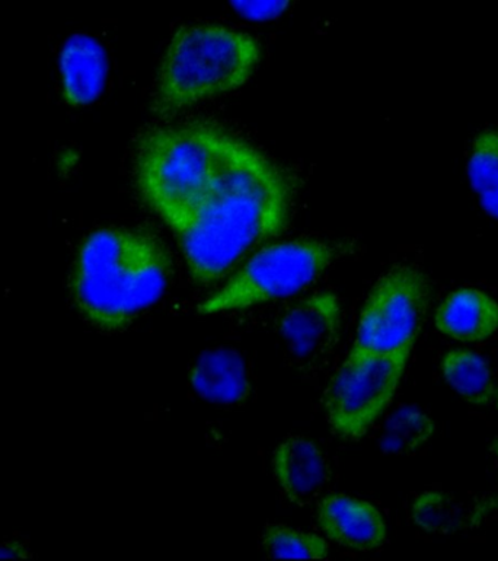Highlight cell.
Listing matches in <instances>:
<instances>
[{
    "mask_svg": "<svg viewBox=\"0 0 498 561\" xmlns=\"http://www.w3.org/2000/svg\"><path fill=\"white\" fill-rule=\"evenodd\" d=\"M430 302L425 273L395 266L381 277L366 298L352 347L373 352L413 348Z\"/></svg>",
    "mask_w": 498,
    "mask_h": 561,
    "instance_id": "cell-7",
    "label": "cell"
},
{
    "mask_svg": "<svg viewBox=\"0 0 498 561\" xmlns=\"http://www.w3.org/2000/svg\"><path fill=\"white\" fill-rule=\"evenodd\" d=\"M496 401H497V408H498V387L496 388V397H495Z\"/></svg>",
    "mask_w": 498,
    "mask_h": 561,
    "instance_id": "cell-22",
    "label": "cell"
},
{
    "mask_svg": "<svg viewBox=\"0 0 498 561\" xmlns=\"http://www.w3.org/2000/svg\"><path fill=\"white\" fill-rule=\"evenodd\" d=\"M442 369L449 386L468 403L484 405L495 399L496 386L490 365L477 353L464 348L449 352Z\"/></svg>",
    "mask_w": 498,
    "mask_h": 561,
    "instance_id": "cell-15",
    "label": "cell"
},
{
    "mask_svg": "<svg viewBox=\"0 0 498 561\" xmlns=\"http://www.w3.org/2000/svg\"><path fill=\"white\" fill-rule=\"evenodd\" d=\"M293 0H231L233 9L246 20L266 22L277 20L290 8Z\"/></svg>",
    "mask_w": 498,
    "mask_h": 561,
    "instance_id": "cell-19",
    "label": "cell"
},
{
    "mask_svg": "<svg viewBox=\"0 0 498 561\" xmlns=\"http://www.w3.org/2000/svg\"><path fill=\"white\" fill-rule=\"evenodd\" d=\"M263 549L273 559H328L329 545L319 534L271 524L262 536Z\"/></svg>",
    "mask_w": 498,
    "mask_h": 561,
    "instance_id": "cell-17",
    "label": "cell"
},
{
    "mask_svg": "<svg viewBox=\"0 0 498 561\" xmlns=\"http://www.w3.org/2000/svg\"><path fill=\"white\" fill-rule=\"evenodd\" d=\"M61 94L66 104L86 107L103 95L109 64L107 51L99 39L74 34L60 53Z\"/></svg>",
    "mask_w": 498,
    "mask_h": 561,
    "instance_id": "cell-11",
    "label": "cell"
},
{
    "mask_svg": "<svg viewBox=\"0 0 498 561\" xmlns=\"http://www.w3.org/2000/svg\"><path fill=\"white\" fill-rule=\"evenodd\" d=\"M28 547L21 541H0V560L31 559Z\"/></svg>",
    "mask_w": 498,
    "mask_h": 561,
    "instance_id": "cell-20",
    "label": "cell"
},
{
    "mask_svg": "<svg viewBox=\"0 0 498 561\" xmlns=\"http://www.w3.org/2000/svg\"><path fill=\"white\" fill-rule=\"evenodd\" d=\"M236 140V136L207 125L148 130L135 150L140 197L167 228L174 227L213 187Z\"/></svg>",
    "mask_w": 498,
    "mask_h": 561,
    "instance_id": "cell-3",
    "label": "cell"
},
{
    "mask_svg": "<svg viewBox=\"0 0 498 561\" xmlns=\"http://www.w3.org/2000/svg\"><path fill=\"white\" fill-rule=\"evenodd\" d=\"M491 453H493V455H495L496 463H497V468H498V436L496 437L495 440H493Z\"/></svg>",
    "mask_w": 498,
    "mask_h": 561,
    "instance_id": "cell-21",
    "label": "cell"
},
{
    "mask_svg": "<svg viewBox=\"0 0 498 561\" xmlns=\"http://www.w3.org/2000/svg\"><path fill=\"white\" fill-rule=\"evenodd\" d=\"M483 507L447 492H426L414 501V523L427 533L449 536L474 528L483 518Z\"/></svg>",
    "mask_w": 498,
    "mask_h": 561,
    "instance_id": "cell-14",
    "label": "cell"
},
{
    "mask_svg": "<svg viewBox=\"0 0 498 561\" xmlns=\"http://www.w3.org/2000/svg\"><path fill=\"white\" fill-rule=\"evenodd\" d=\"M436 327L460 342H486L498 330V304L474 287L458 289L440 305Z\"/></svg>",
    "mask_w": 498,
    "mask_h": 561,
    "instance_id": "cell-13",
    "label": "cell"
},
{
    "mask_svg": "<svg viewBox=\"0 0 498 561\" xmlns=\"http://www.w3.org/2000/svg\"><path fill=\"white\" fill-rule=\"evenodd\" d=\"M468 175L484 210L498 219V130L479 131L474 139Z\"/></svg>",
    "mask_w": 498,
    "mask_h": 561,
    "instance_id": "cell-16",
    "label": "cell"
},
{
    "mask_svg": "<svg viewBox=\"0 0 498 561\" xmlns=\"http://www.w3.org/2000/svg\"><path fill=\"white\" fill-rule=\"evenodd\" d=\"M259 60L262 47L253 35L224 25L181 26L162 57L152 110L166 116L240 90Z\"/></svg>",
    "mask_w": 498,
    "mask_h": 561,
    "instance_id": "cell-4",
    "label": "cell"
},
{
    "mask_svg": "<svg viewBox=\"0 0 498 561\" xmlns=\"http://www.w3.org/2000/svg\"><path fill=\"white\" fill-rule=\"evenodd\" d=\"M433 432V421L421 410L401 408L387 421L381 445L386 453L409 454L425 445Z\"/></svg>",
    "mask_w": 498,
    "mask_h": 561,
    "instance_id": "cell-18",
    "label": "cell"
},
{
    "mask_svg": "<svg viewBox=\"0 0 498 561\" xmlns=\"http://www.w3.org/2000/svg\"><path fill=\"white\" fill-rule=\"evenodd\" d=\"M412 351L350 348L324 392L325 417L335 435L357 440L369 432L394 400Z\"/></svg>",
    "mask_w": 498,
    "mask_h": 561,
    "instance_id": "cell-6",
    "label": "cell"
},
{
    "mask_svg": "<svg viewBox=\"0 0 498 561\" xmlns=\"http://www.w3.org/2000/svg\"><path fill=\"white\" fill-rule=\"evenodd\" d=\"M316 523L324 536L344 549L369 553L386 540L381 511L363 499L329 494L316 505Z\"/></svg>",
    "mask_w": 498,
    "mask_h": 561,
    "instance_id": "cell-9",
    "label": "cell"
},
{
    "mask_svg": "<svg viewBox=\"0 0 498 561\" xmlns=\"http://www.w3.org/2000/svg\"><path fill=\"white\" fill-rule=\"evenodd\" d=\"M172 276L174 264L160 238L139 229L100 228L79 247L70 294L88 324L120 331L164 298Z\"/></svg>",
    "mask_w": 498,
    "mask_h": 561,
    "instance_id": "cell-2",
    "label": "cell"
},
{
    "mask_svg": "<svg viewBox=\"0 0 498 561\" xmlns=\"http://www.w3.org/2000/svg\"><path fill=\"white\" fill-rule=\"evenodd\" d=\"M271 468L281 493L299 507L319 501L329 479L327 458L306 436L293 435L280 442L273 453Z\"/></svg>",
    "mask_w": 498,
    "mask_h": 561,
    "instance_id": "cell-10",
    "label": "cell"
},
{
    "mask_svg": "<svg viewBox=\"0 0 498 561\" xmlns=\"http://www.w3.org/2000/svg\"><path fill=\"white\" fill-rule=\"evenodd\" d=\"M343 327L341 300L324 290L298 300L279 321L281 337L299 360L324 359L337 346Z\"/></svg>",
    "mask_w": 498,
    "mask_h": 561,
    "instance_id": "cell-8",
    "label": "cell"
},
{
    "mask_svg": "<svg viewBox=\"0 0 498 561\" xmlns=\"http://www.w3.org/2000/svg\"><path fill=\"white\" fill-rule=\"evenodd\" d=\"M289 176L253 145L238 138L213 187L170 228L189 276L209 286L286 231L292 214Z\"/></svg>",
    "mask_w": 498,
    "mask_h": 561,
    "instance_id": "cell-1",
    "label": "cell"
},
{
    "mask_svg": "<svg viewBox=\"0 0 498 561\" xmlns=\"http://www.w3.org/2000/svg\"><path fill=\"white\" fill-rule=\"evenodd\" d=\"M335 249L320 240L264 245L219 290L198 304L201 316L245 311L308 289L334 263Z\"/></svg>",
    "mask_w": 498,
    "mask_h": 561,
    "instance_id": "cell-5",
    "label": "cell"
},
{
    "mask_svg": "<svg viewBox=\"0 0 498 561\" xmlns=\"http://www.w3.org/2000/svg\"><path fill=\"white\" fill-rule=\"evenodd\" d=\"M189 386L200 399L215 405L241 404L251 394L246 362L231 347L202 352L189 369Z\"/></svg>",
    "mask_w": 498,
    "mask_h": 561,
    "instance_id": "cell-12",
    "label": "cell"
}]
</instances>
